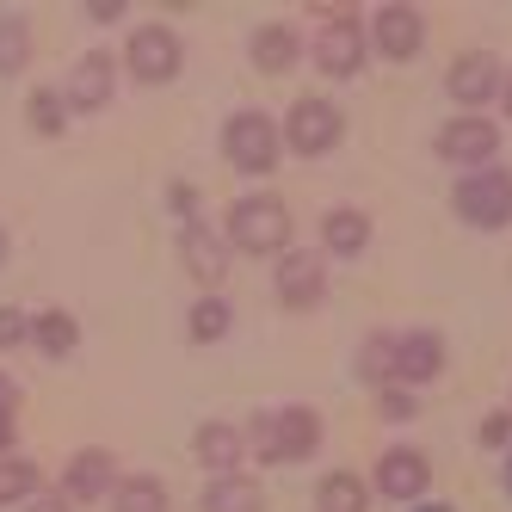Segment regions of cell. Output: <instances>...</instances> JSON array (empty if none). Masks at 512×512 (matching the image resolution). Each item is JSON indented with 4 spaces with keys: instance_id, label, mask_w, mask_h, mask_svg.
Instances as JSON below:
<instances>
[{
    "instance_id": "obj_1",
    "label": "cell",
    "mask_w": 512,
    "mask_h": 512,
    "mask_svg": "<svg viewBox=\"0 0 512 512\" xmlns=\"http://www.w3.org/2000/svg\"><path fill=\"white\" fill-rule=\"evenodd\" d=\"M315 445H321L315 408H266L247 426V451L260 463H303V457H315Z\"/></svg>"
},
{
    "instance_id": "obj_2",
    "label": "cell",
    "mask_w": 512,
    "mask_h": 512,
    "mask_svg": "<svg viewBox=\"0 0 512 512\" xmlns=\"http://www.w3.org/2000/svg\"><path fill=\"white\" fill-rule=\"evenodd\" d=\"M451 204L469 229H506L512 223V173L506 167H475Z\"/></svg>"
},
{
    "instance_id": "obj_3",
    "label": "cell",
    "mask_w": 512,
    "mask_h": 512,
    "mask_svg": "<svg viewBox=\"0 0 512 512\" xmlns=\"http://www.w3.org/2000/svg\"><path fill=\"white\" fill-rule=\"evenodd\" d=\"M229 241L247 247V253H284V241H290V210H284V198H272V192L241 198L229 210Z\"/></svg>"
},
{
    "instance_id": "obj_4",
    "label": "cell",
    "mask_w": 512,
    "mask_h": 512,
    "mask_svg": "<svg viewBox=\"0 0 512 512\" xmlns=\"http://www.w3.org/2000/svg\"><path fill=\"white\" fill-rule=\"evenodd\" d=\"M223 155L241 173H272L278 167V130H272V118L266 112H235L223 124Z\"/></svg>"
},
{
    "instance_id": "obj_5",
    "label": "cell",
    "mask_w": 512,
    "mask_h": 512,
    "mask_svg": "<svg viewBox=\"0 0 512 512\" xmlns=\"http://www.w3.org/2000/svg\"><path fill=\"white\" fill-rule=\"evenodd\" d=\"M494 155H500V130H494V118H475V112H463V118H451L445 130H438V161H457V167H494Z\"/></svg>"
},
{
    "instance_id": "obj_6",
    "label": "cell",
    "mask_w": 512,
    "mask_h": 512,
    "mask_svg": "<svg viewBox=\"0 0 512 512\" xmlns=\"http://www.w3.org/2000/svg\"><path fill=\"white\" fill-rule=\"evenodd\" d=\"M340 130H346V118L327 99H297V105H290V118H284V142L297 155H327L340 142Z\"/></svg>"
},
{
    "instance_id": "obj_7",
    "label": "cell",
    "mask_w": 512,
    "mask_h": 512,
    "mask_svg": "<svg viewBox=\"0 0 512 512\" xmlns=\"http://www.w3.org/2000/svg\"><path fill=\"white\" fill-rule=\"evenodd\" d=\"M130 75L142 87H167L179 75V38L167 25H142L136 38H130Z\"/></svg>"
},
{
    "instance_id": "obj_8",
    "label": "cell",
    "mask_w": 512,
    "mask_h": 512,
    "mask_svg": "<svg viewBox=\"0 0 512 512\" xmlns=\"http://www.w3.org/2000/svg\"><path fill=\"white\" fill-rule=\"evenodd\" d=\"M327 297V266H321V253H284L278 260V303L284 309H321Z\"/></svg>"
},
{
    "instance_id": "obj_9",
    "label": "cell",
    "mask_w": 512,
    "mask_h": 512,
    "mask_svg": "<svg viewBox=\"0 0 512 512\" xmlns=\"http://www.w3.org/2000/svg\"><path fill=\"white\" fill-rule=\"evenodd\" d=\"M315 62H321V75L352 81L364 68V25L358 19H327L321 38H315Z\"/></svg>"
},
{
    "instance_id": "obj_10",
    "label": "cell",
    "mask_w": 512,
    "mask_h": 512,
    "mask_svg": "<svg viewBox=\"0 0 512 512\" xmlns=\"http://www.w3.org/2000/svg\"><path fill=\"white\" fill-rule=\"evenodd\" d=\"M371 44H377L389 62H414L420 44H426V13H420V7H377Z\"/></svg>"
},
{
    "instance_id": "obj_11",
    "label": "cell",
    "mask_w": 512,
    "mask_h": 512,
    "mask_svg": "<svg viewBox=\"0 0 512 512\" xmlns=\"http://www.w3.org/2000/svg\"><path fill=\"white\" fill-rule=\"evenodd\" d=\"M426 482H432L426 451H414V445L383 451V463H377V488H383L389 500H420V494H426Z\"/></svg>"
},
{
    "instance_id": "obj_12",
    "label": "cell",
    "mask_w": 512,
    "mask_h": 512,
    "mask_svg": "<svg viewBox=\"0 0 512 512\" xmlns=\"http://www.w3.org/2000/svg\"><path fill=\"white\" fill-rule=\"evenodd\" d=\"M438 371H445V340H438V334L420 327V334H401L395 340V377L401 383H432Z\"/></svg>"
},
{
    "instance_id": "obj_13",
    "label": "cell",
    "mask_w": 512,
    "mask_h": 512,
    "mask_svg": "<svg viewBox=\"0 0 512 512\" xmlns=\"http://www.w3.org/2000/svg\"><path fill=\"white\" fill-rule=\"evenodd\" d=\"M321 241H327V253H334V260H358V253L371 247V216H364V210H352V204L327 210Z\"/></svg>"
},
{
    "instance_id": "obj_14",
    "label": "cell",
    "mask_w": 512,
    "mask_h": 512,
    "mask_svg": "<svg viewBox=\"0 0 512 512\" xmlns=\"http://www.w3.org/2000/svg\"><path fill=\"white\" fill-rule=\"evenodd\" d=\"M112 56H87V62H75V75H68V105L75 112H99L105 99H112Z\"/></svg>"
},
{
    "instance_id": "obj_15",
    "label": "cell",
    "mask_w": 512,
    "mask_h": 512,
    "mask_svg": "<svg viewBox=\"0 0 512 512\" xmlns=\"http://www.w3.org/2000/svg\"><path fill=\"white\" fill-rule=\"evenodd\" d=\"M451 99L457 105H488L494 99V87H500V62L494 56H463L457 68H451Z\"/></svg>"
},
{
    "instance_id": "obj_16",
    "label": "cell",
    "mask_w": 512,
    "mask_h": 512,
    "mask_svg": "<svg viewBox=\"0 0 512 512\" xmlns=\"http://www.w3.org/2000/svg\"><path fill=\"white\" fill-rule=\"evenodd\" d=\"M241 457H247V432H241V426H229V420L198 426V463H210L216 475H229Z\"/></svg>"
},
{
    "instance_id": "obj_17",
    "label": "cell",
    "mask_w": 512,
    "mask_h": 512,
    "mask_svg": "<svg viewBox=\"0 0 512 512\" xmlns=\"http://www.w3.org/2000/svg\"><path fill=\"white\" fill-rule=\"evenodd\" d=\"M315 512H371V488H364L352 469H334V475H321V488H315Z\"/></svg>"
},
{
    "instance_id": "obj_18",
    "label": "cell",
    "mask_w": 512,
    "mask_h": 512,
    "mask_svg": "<svg viewBox=\"0 0 512 512\" xmlns=\"http://www.w3.org/2000/svg\"><path fill=\"white\" fill-rule=\"evenodd\" d=\"M179 247H186V266H192V278H198V284H216V278L229 272L223 241H216L204 223H186V241H179Z\"/></svg>"
},
{
    "instance_id": "obj_19",
    "label": "cell",
    "mask_w": 512,
    "mask_h": 512,
    "mask_svg": "<svg viewBox=\"0 0 512 512\" xmlns=\"http://www.w3.org/2000/svg\"><path fill=\"white\" fill-rule=\"evenodd\" d=\"M260 506H266V494L247 475H216L210 494H204V512H260Z\"/></svg>"
},
{
    "instance_id": "obj_20",
    "label": "cell",
    "mask_w": 512,
    "mask_h": 512,
    "mask_svg": "<svg viewBox=\"0 0 512 512\" xmlns=\"http://www.w3.org/2000/svg\"><path fill=\"white\" fill-rule=\"evenodd\" d=\"M253 62H260L266 75H284V68L297 62V25H260L253 31Z\"/></svg>"
},
{
    "instance_id": "obj_21",
    "label": "cell",
    "mask_w": 512,
    "mask_h": 512,
    "mask_svg": "<svg viewBox=\"0 0 512 512\" xmlns=\"http://www.w3.org/2000/svg\"><path fill=\"white\" fill-rule=\"evenodd\" d=\"M31 340H38L50 358H68V352L81 346V327H75V315H68V309H44L38 321H31Z\"/></svg>"
},
{
    "instance_id": "obj_22",
    "label": "cell",
    "mask_w": 512,
    "mask_h": 512,
    "mask_svg": "<svg viewBox=\"0 0 512 512\" xmlns=\"http://www.w3.org/2000/svg\"><path fill=\"white\" fill-rule=\"evenodd\" d=\"M105 488H112V457L105 451H81L75 463H68V494L75 500H99Z\"/></svg>"
},
{
    "instance_id": "obj_23",
    "label": "cell",
    "mask_w": 512,
    "mask_h": 512,
    "mask_svg": "<svg viewBox=\"0 0 512 512\" xmlns=\"http://www.w3.org/2000/svg\"><path fill=\"white\" fill-rule=\"evenodd\" d=\"M112 512H167V488L155 475H130L112 488Z\"/></svg>"
},
{
    "instance_id": "obj_24",
    "label": "cell",
    "mask_w": 512,
    "mask_h": 512,
    "mask_svg": "<svg viewBox=\"0 0 512 512\" xmlns=\"http://www.w3.org/2000/svg\"><path fill=\"white\" fill-rule=\"evenodd\" d=\"M31 62V25L19 13H0V75H19Z\"/></svg>"
},
{
    "instance_id": "obj_25",
    "label": "cell",
    "mask_w": 512,
    "mask_h": 512,
    "mask_svg": "<svg viewBox=\"0 0 512 512\" xmlns=\"http://www.w3.org/2000/svg\"><path fill=\"white\" fill-rule=\"evenodd\" d=\"M229 327H235V309H229L223 297H204V303L192 309V340H204V346H210V340H223Z\"/></svg>"
},
{
    "instance_id": "obj_26",
    "label": "cell",
    "mask_w": 512,
    "mask_h": 512,
    "mask_svg": "<svg viewBox=\"0 0 512 512\" xmlns=\"http://www.w3.org/2000/svg\"><path fill=\"white\" fill-rule=\"evenodd\" d=\"M31 488H38V469H31L25 457H0V506L25 500Z\"/></svg>"
},
{
    "instance_id": "obj_27",
    "label": "cell",
    "mask_w": 512,
    "mask_h": 512,
    "mask_svg": "<svg viewBox=\"0 0 512 512\" xmlns=\"http://www.w3.org/2000/svg\"><path fill=\"white\" fill-rule=\"evenodd\" d=\"M68 118H62V99L50 93V87H38V93H31V130H44V136H56Z\"/></svg>"
},
{
    "instance_id": "obj_28",
    "label": "cell",
    "mask_w": 512,
    "mask_h": 512,
    "mask_svg": "<svg viewBox=\"0 0 512 512\" xmlns=\"http://www.w3.org/2000/svg\"><path fill=\"white\" fill-rule=\"evenodd\" d=\"M358 371H364V377H389V371H395V340H389V334H377L371 346H364Z\"/></svg>"
},
{
    "instance_id": "obj_29",
    "label": "cell",
    "mask_w": 512,
    "mask_h": 512,
    "mask_svg": "<svg viewBox=\"0 0 512 512\" xmlns=\"http://www.w3.org/2000/svg\"><path fill=\"white\" fill-rule=\"evenodd\" d=\"M383 414H389V420H414L420 401H414L408 389H383Z\"/></svg>"
},
{
    "instance_id": "obj_30",
    "label": "cell",
    "mask_w": 512,
    "mask_h": 512,
    "mask_svg": "<svg viewBox=\"0 0 512 512\" xmlns=\"http://www.w3.org/2000/svg\"><path fill=\"white\" fill-rule=\"evenodd\" d=\"M19 340H31V321L19 309H0V346H19Z\"/></svg>"
},
{
    "instance_id": "obj_31",
    "label": "cell",
    "mask_w": 512,
    "mask_h": 512,
    "mask_svg": "<svg viewBox=\"0 0 512 512\" xmlns=\"http://www.w3.org/2000/svg\"><path fill=\"white\" fill-rule=\"evenodd\" d=\"M512 438V414H488L482 420V445H506Z\"/></svg>"
},
{
    "instance_id": "obj_32",
    "label": "cell",
    "mask_w": 512,
    "mask_h": 512,
    "mask_svg": "<svg viewBox=\"0 0 512 512\" xmlns=\"http://www.w3.org/2000/svg\"><path fill=\"white\" fill-rule=\"evenodd\" d=\"M99 25H112V19H124V0H93V7H87Z\"/></svg>"
},
{
    "instance_id": "obj_33",
    "label": "cell",
    "mask_w": 512,
    "mask_h": 512,
    "mask_svg": "<svg viewBox=\"0 0 512 512\" xmlns=\"http://www.w3.org/2000/svg\"><path fill=\"white\" fill-rule=\"evenodd\" d=\"M13 401H19V383L0 371V414H13Z\"/></svg>"
},
{
    "instance_id": "obj_34",
    "label": "cell",
    "mask_w": 512,
    "mask_h": 512,
    "mask_svg": "<svg viewBox=\"0 0 512 512\" xmlns=\"http://www.w3.org/2000/svg\"><path fill=\"white\" fill-rule=\"evenodd\" d=\"M13 445V414H0V451Z\"/></svg>"
},
{
    "instance_id": "obj_35",
    "label": "cell",
    "mask_w": 512,
    "mask_h": 512,
    "mask_svg": "<svg viewBox=\"0 0 512 512\" xmlns=\"http://www.w3.org/2000/svg\"><path fill=\"white\" fill-rule=\"evenodd\" d=\"M31 512H68L62 500H38V506H31Z\"/></svg>"
},
{
    "instance_id": "obj_36",
    "label": "cell",
    "mask_w": 512,
    "mask_h": 512,
    "mask_svg": "<svg viewBox=\"0 0 512 512\" xmlns=\"http://www.w3.org/2000/svg\"><path fill=\"white\" fill-rule=\"evenodd\" d=\"M414 512H451V506H414Z\"/></svg>"
},
{
    "instance_id": "obj_37",
    "label": "cell",
    "mask_w": 512,
    "mask_h": 512,
    "mask_svg": "<svg viewBox=\"0 0 512 512\" xmlns=\"http://www.w3.org/2000/svg\"><path fill=\"white\" fill-rule=\"evenodd\" d=\"M506 488H512V457H506Z\"/></svg>"
},
{
    "instance_id": "obj_38",
    "label": "cell",
    "mask_w": 512,
    "mask_h": 512,
    "mask_svg": "<svg viewBox=\"0 0 512 512\" xmlns=\"http://www.w3.org/2000/svg\"><path fill=\"white\" fill-rule=\"evenodd\" d=\"M0 253H7V235H0Z\"/></svg>"
},
{
    "instance_id": "obj_39",
    "label": "cell",
    "mask_w": 512,
    "mask_h": 512,
    "mask_svg": "<svg viewBox=\"0 0 512 512\" xmlns=\"http://www.w3.org/2000/svg\"><path fill=\"white\" fill-rule=\"evenodd\" d=\"M506 105H512V93H506Z\"/></svg>"
}]
</instances>
